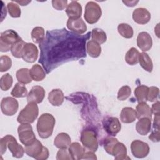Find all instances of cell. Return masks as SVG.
I'll use <instances>...</instances> for the list:
<instances>
[{
  "mask_svg": "<svg viewBox=\"0 0 160 160\" xmlns=\"http://www.w3.org/2000/svg\"><path fill=\"white\" fill-rule=\"evenodd\" d=\"M91 32L80 35L65 28L48 31L44 41L39 44V62L48 74L64 62L86 58V43Z\"/></svg>",
  "mask_w": 160,
  "mask_h": 160,
  "instance_id": "cell-1",
  "label": "cell"
},
{
  "mask_svg": "<svg viewBox=\"0 0 160 160\" xmlns=\"http://www.w3.org/2000/svg\"><path fill=\"white\" fill-rule=\"evenodd\" d=\"M55 118L49 113H44L40 116L37 122V131L42 139L48 138L51 136L55 126Z\"/></svg>",
  "mask_w": 160,
  "mask_h": 160,
  "instance_id": "cell-2",
  "label": "cell"
},
{
  "mask_svg": "<svg viewBox=\"0 0 160 160\" xmlns=\"http://www.w3.org/2000/svg\"><path fill=\"white\" fill-rule=\"evenodd\" d=\"M7 148L11 152L12 156L21 158L25 152L23 147L18 143L16 139L12 135H6L0 140V154L2 155L6 151Z\"/></svg>",
  "mask_w": 160,
  "mask_h": 160,
  "instance_id": "cell-3",
  "label": "cell"
},
{
  "mask_svg": "<svg viewBox=\"0 0 160 160\" xmlns=\"http://www.w3.org/2000/svg\"><path fill=\"white\" fill-rule=\"evenodd\" d=\"M39 114V108L37 104L28 102V104L20 111L17 121L21 124L32 123Z\"/></svg>",
  "mask_w": 160,
  "mask_h": 160,
  "instance_id": "cell-4",
  "label": "cell"
},
{
  "mask_svg": "<svg viewBox=\"0 0 160 160\" xmlns=\"http://www.w3.org/2000/svg\"><path fill=\"white\" fill-rule=\"evenodd\" d=\"M81 141L88 150L96 152L98 148V141L96 132L90 129H84L81 134Z\"/></svg>",
  "mask_w": 160,
  "mask_h": 160,
  "instance_id": "cell-5",
  "label": "cell"
},
{
  "mask_svg": "<svg viewBox=\"0 0 160 160\" xmlns=\"http://www.w3.org/2000/svg\"><path fill=\"white\" fill-rule=\"evenodd\" d=\"M21 38L12 29H8L1 34L0 50L1 52H7L11 50L12 46Z\"/></svg>",
  "mask_w": 160,
  "mask_h": 160,
  "instance_id": "cell-6",
  "label": "cell"
},
{
  "mask_svg": "<svg viewBox=\"0 0 160 160\" xmlns=\"http://www.w3.org/2000/svg\"><path fill=\"white\" fill-rule=\"evenodd\" d=\"M101 9L98 4L93 1L88 2L85 6L84 19L87 22L92 24L98 21L101 16Z\"/></svg>",
  "mask_w": 160,
  "mask_h": 160,
  "instance_id": "cell-7",
  "label": "cell"
},
{
  "mask_svg": "<svg viewBox=\"0 0 160 160\" xmlns=\"http://www.w3.org/2000/svg\"><path fill=\"white\" fill-rule=\"evenodd\" d=\"M19 139L25 146L31 144L35 140L36 136L30 124H21L18 127Z\"/></svg>",
  "mask_w": 160,
  "mask_h": 160,
  "instance_id": "cell-8",
  "label": "cell"
},
{
  "mask_svg": "<svg viewBox=\"0 0 160 160\" xmlns=\"http://www.w3.org/2000/svg\"><path fill=\"white\" fill-rule=\"evenodd\" d=\"M18 101L14 98L6 97L1 102V109L2 113L6 116H13L18 110Z\"/></svg>",
  "mask_w": 160,
  "mask_h": 160,
  "instance_id": "cell-9",
  "label": "cell"
},
{
  "mask_svg": "<svg viewBox=\"0 0 160 160\" xmlns=\"http://www.w3.org/2000/svg\"><path fill=\"white\" fill-rule=\"evenodd\" d=\"M131 150L133 156L137 158H143L149 152V145L140 140H134L131 142Z\"/></svg>",
  "mask_w": 160,
  "mask_h": 160,
  "instance_id": "cell-10",
  "label": "cell"
},
{
  "mask_svg": "<svg viewBox=\"0 0 160 160\" xmlns=\"http://www.w3.org/2000/svg\"><path fill=\"white\" fill-rule=\"evenodd\" d=\"M105 131L110 136H116L121 129L119 120L116 117H108L102 121Z\"/></svg>",
  "mask_w": 160,
  "mask_h": 160,
  "instance_id": "cell-11",
  "label": "cell"
},
{
  "mask_svg": "<svg viewBox=\"0 0 160 160\" xmlns=\"http://www.w3.org/2000/svg\"><path fill=\"white\" fill-rule=\"evenodd\" d=\"M39 51L36 46L32 43H26L22 53V59L28 62H34L37 60Z\"/></svg>",
  "mask_w": 160,
  "mask_h": 160,
  "instance_id": "cell-12",
  "label": "cell"
},
{
  "mask_svg": "<svg viewBox=\"0 0 160 160\" xmlns=\"http://www.w3.org/2000/svg\"><path fill=\"white\" fill-rule=\"evenodd\" d=\"M45 96V90L40 86H35L32 88L27 96L28 102L39 104L42 101Z\"/></svg>",
  "mask_w": 160,
  "mask_h": 160,
  "instance_id": "cell-13",
  "label": "cell"
},
{
  "mask_svg": "<svg viewBox=\"0 0 160 160\" xmlns=\"http://www.w3.org/2000/svg\"><path fill=\"white\" fill-rule=\"evenodd\" d=\"M67 27L71 31L78 34H84L87 30V26L81 18H69L67 21Z\"/></svg>",
  "mask_w": 160,
  "mask_h": 160,
  "instance_id": "cell-14",
  "label": "cell"
},
{
  "mask_svg": "<svg viewBox=\"0 0 160 160\" xmlns=\"http://www.w3.org/2000/svg\"><path fill=\"white\" fill-rule=\"evenodd\" d=\"M132 19L134 22L139 24H145L150 21L151 14L146 9L139 8L133 11Z\"/></svg>",
  "mask_w": 160,
  "mask_h": 160,
  "instance_id": "cell-15",
  "label": "cell"
},
{
  "mask_svg": "<svg viewBox=\"0 0 160 160\" xmlns=\"http://www.w3.org/2000/svg\"><path fill=\"white\" fill-rule=\"evenodd\" d=\"M137 45L142 51H149L152 45V38L147 32H141L137 38Z\"/></svg>",
  "mask_w": 160,
  "mask_h": 160,
  "instance_id": "cell-16",
  "label": "cell"
},
{
  "mask_svg": "<svg viewBox=\"0 0 160 160\" xmlns=\"http://www.w3.org/2000/svg\"><path fill=\"white\" fill-rule=\"evenodd\" d=\"M44 147L42 143L38 139H36L31 144L26 146L24 148L25 152L31 157L34 158L35 159H38V157L42 153Z\"/></svg>",
  "mask_w": 160,
  "mask_h": 160,
  "instance_id": "cell-17",
  "label": "cell"
},
{
  "mask_svg": "<svg viewBox=\"0 0 160 160\" xmlns=\"http://www.w3.org/2000/svg\"><path fill=\"white\" fill-rule=\"evenodd\" d=\"M66 12L69 19L80 18L82 14V6L78 1H72L67 6Z\"/></svg>",
  "mask_w": 160,
  "mask_h": 160,
  "instance_id": "cell-18",
  "label": "cell"
},
{
  "mask_svg": "<svg viewBox=\"0 0 160 160\" xmlns=\"http://www.w3.org/2000/svg\"><path fill=\"white\" fill-rule=\"evenodd\" d=\"M114 156L115 159L122 160V159H129L130 158L127 156V149L125 145L118 141L112 148L111 154Z\"/></svg>",
  "mask_w": 160,
  "mask_h": 160,
  "instance_id": "cell-19",
  "label": "cell"
},
{
  "mask_svg": "<svg viewBox=\"0 0 160 160\" xmlns=\"http://www.w3.org/2000/svg\"><path fill=\"white\" fill-rule=\"evenodd\" d=\"M151 119L149 118H142L139 119L136 125L137 132L142 136L147 135L151 131Z\"/></svg>",
  "mask_w": 160,
  "mask_h": 160,
  "instance_id": "cell-20",
  "label": "cell"
},
{
  "mask_svg": "<svg viewBox=\"0 0 160 160\" xmlns=\"http://www.w3.org/2000/svg\"><path fill=\"white\" fill-rule=\"evenodd\" d=\"M48 100L49 102L55 106H61L64 100V95L63 92L59 89H52L48 95Z\"/></svg>",
  "mask_w": 160,
  "mask_h": 160,
  "instance_id": "cell-21",
  "label": "cell"
},
{
  "mask_svg": "<svg viewBox=\"0 0 160 160\" xmlns=\"http://www.w3.org/2000/svg\"><path fill=\"white\" fill-rule=\"evenodd\" d=\"M70 136L65 132L58 134L54 139V144L59 149H67L71 144Z\"/></svg>",
  "mask_w": 160,
  "mask_h": 160,
  "instance_id": "cell-22",
  "label": "cell"
},
{
  "mask_svg": "<svg viewBox=\"0 0 160 160\" xmlns=\"http://www.w3.org/2000/svg\"><path fill=\"white\" fill-rule=\"evenodd\" d=\"M137 118L136 111L131 107L124 108L120 114L121 121L124 123H131Z\"/></svg>",
  "mask_w": 160,
  "mask_h": 160,
  "instance_id": "cell-23",
  "label": "cell"
},
{
  "mask_svg": "<svg viewBox=\"0 0 160 160\" xmlns=\"http://www.w3.org/2000/svg\"><path fill=\"white\" fill-rule=\"evenodd\" d=\"M136 115L138 119L142 118H149L152 119V111L151 108L146 102H139L136 106Z\"/></svg>",
  "mask_w": 160,
  "mask_h": 160,
  "instance_id": "cell-24",
  "label": "cell"
},
{
  "mask_svg": "<svg viewBox=\"0 0 160 160\" xmlns=\"http://www.w3.org/2000/svg\"><path fill=\"white\" fill-rule=\"evenodd\" d=\"M68 148V151L71 156L72 159L79 160L82 159L85 151L79 142H74L71 143Z\"/></svg>",
  "mask_w": 160,
  "mask_h": 160,
  "instance_id": "cell-25",
  "label": "cell"
},
{
  "mask_svg": "<svg viewBox=\"0 0 160 160\" xmlns=\"http://www.w3.org/2000/svg\"><path fill=\"white\" fill-rule=\"evenodd\" d=\"M29 73L32 79L36 81H42L46 77V73L43 68L38 64L32 66L31 69L29 70Z\"/></svg>",
  "mask_w": 160,
  "mask_h": 160,
  "instance_id": "cell-26",
  "label": "cell"
},
{
  "mask_svg": "<svg viewBox=\"0 0 160 160\" xmlns=\"http://www.w3.org/2000/svg\"><path fill=\"white\" fill-rule=\"evenodd\" d=\"M139 62L141 66L146 71L151 72L153 69V64L152 60L148 54L142 52L139 54Z\"/></svg>",
  "mask_w": 160,
  "mask_h": 160,
  "instance_id": "cell-27",
  "label": "cell"
},
{
  "mask_svg": "<svg viewBox=\"0 0 160 160\" xmlns=\"http://www.w3.org/2000/svg\"><path fill=\"white\" fill-rule=\"evenodd\" d=\"M86 51L88 54L92 58H98L101 52V48L99 43L91 40L86 44Z\"/></svg>",
  "mask_w": 160,
  "mask_h": 160,
  "instance_id": "cell-28",
  "label": "cell"
},
{
  "mask_svg": "<svg viewBox=\"0 0 160 160\" xmlns=\"http://www.w3.org/2000/svg\"><path fill=\"white\" fill-rule=\"evenodd\" d=\"M149 87L145 85H139L134 90V95L138 102H146L148 101Z\"/></svg>",
  "mask_w": 160,
  "mask_h": 160,
  "instance_id": "cell-29",
  "label": "cell"
},
{
  "mask_svg": "<svg viewBox=\"0 0 160 160\" xmlns=\"http://www.w3.org/2000/svg\"><path fill=\"white\" fill-rule=\"evenodd\" d=\"M139 52L135 48H131L126 54V62L129 65H135L139 62Z\"/></svg>",
  "mask_w": 160,
  "mask_h": 160,
  "instance_id": "cell-30",
  "label": "cell"
},
{
  "mask_svg": "<svg viewBox=\"0 0 160 160\" xmlns=\"http://www.w3.org/2000/svg\"><path fill=\"white\" fill-rule=\"evenodd\" d=\"M16 78L19 82L23 84H29L32 81L29 70L28 68H21L18 70L16 72Z\"/></svg>",
  "mask_w": 160,
  "mask_h": 160,
  "instance_id": "cell-31",
  "label": "cell"
},
{
  "mask_svg": "<svg viewBox=\"0 0 160 160\" xmlns=\"http://www.w3.org/2000/svg\"><path fill=\"white\" fill-rule=\"evenodd\" d=\"M26 42H25L21 38L16 42L11 47V52L12 56L16 58H21L22 57L23 49Z\"/></svg>",
  "mask_w": 160,
  "mask_h": 160,
  "instance_id": "cell-32",
  "label": "cell"
},
{
  "mask_svg": "<svg viewBox=\"0 0 160 160\" xmlns=\"http://www.w3.org/2000/svg\"><path fill=\"white\" fill-rule=\"evenodd\" d=\"M31 36L35 43L41 44L45 38V31L42 27H36L32 30Z\"/></svg>",
  "mask_w": 160,
  "mask_h": 160,
  "instance_id": "cell-33",
  "label": "cell"
},
{
  "mask_svg": "<svg viewBox=\"0 0 160 160\" xmlns=\"http://www.w3.org/2000/svg\"><path fill=\"white\" fill-rule=\"evenodd\" d=\"M118 31L120 35L124 38L130 39L133 36L134 31L132 28L126 23L119 24L118 26Z\"/></svg>",
  "mask_w": 160,
  "mask_h": 160,
  "instance_id": "cell-34",
  "label": "cell"
},
{
  "mask_svg": "<svg viewBox=\"0 0 160 160\" xmlns=\"http://www.w3.org/2000/svg\"><path fill=\"white\" fill-rule=\"evenodd\" d=\"M91 38L93 41L97 42L98 43L103 44L106 42L107 37L106 32L99 28H94L92 30L91 32Z\"/></svg>",
  "mask_w": 160,
  "mask_h": 160,
  "instance_id": "cell-35",
  "label": "cell"
},
{
  "mask_svg": "<svg viewBox=\"0 0 160 160\" xmlns=\"http://www.w3.org/2000/svg\"><path fill=\"white\" fill-rule=\"evenodd\" d=\"M11 94L15 98H24L28 96V90L23 84L18 82L15 84Z\"/></svg>",
  "mask_w": 160,
  "mask_h": 160,
  "instance_id": "cell-36",
  "label": "cell"
},
{
  "mask_svg": "<svg viewBox=\"0 0 160 160\" xmlns=\"http://www.w3.org/2000/svg\"><path fill=\"white\" fill-rule=\"evenodd\" d=\"M13 82L12 77L9 74H4L0 79V87L2 91H8L12 86Z\"/></svg>",
  "mask_w": 160,
  "mask_h": 160,
  "instance_id": "cell-37",
  "label": "cell"
},
{
  "mask_svg": "<svg viewBox=\"0 0 160 160\" xmlns=\"http://www.w3.org/2000/svg\"><path fill=\"white\" fill-rule=\"evenodd\" d=\"M7 8L9 15L12 18H19L21 16V9L19 5L14 2H10L7 5Z\"/></svg>",
  "mask_w": 160,
  "mask_h": 160,
  "instance_id": "cell-38",
  "label": "cell"
},
{
  "mask_svg": "<svg viewBox=\"0 0 160 160\" xmlns=\"http://www.w3.org/2000/svg\"><path fill=\"white\" fill-rule=\"evenodd\" d=\"M12 66L11 58L6 55L1 56L0 58V71L4 72L9 70Z\"/></svg>",
  "mask_w": 160,
  "mask_h": 160,
  "instance_id": "cell-39",
  "label": "cell"
},
{
  "mask_svg": "<svg viewBox=\"0 0 160 160\" xmlns=\"http://www.w3.org/2000/svg\"><path fill=\"white\" fill-rule=\"evenodd\" d=\"M131 94V89L128 86H122L118 91V99L120 101H124L127 99Z\"/></svg>",
  "mask_w": 160,
  "mask_h": 160,
  "instance_id": "cell-40",
  "label": "cell"
},
{
  "mask_svg": "<svg viewBox=\"0 0 160 160\" xmlns=\"http://www.w3.org/2000/svg\"><path fill=\"white\" fill-rule=\"evenodd\" d=\"M118 141V139L112 137L106 138L104 141V148L105 151L109 154H111V151L114 144Z\"/></svg>",
  "mask_w": 160,
  "mask_h": 160,
  "instance_id": "cell-41",
  "label": "cell"
},
{
  "mask_svg": "<svg viewBox=\"0 0 160 160\" xmlns=\"http://www.w3.org/2000/svg\"><path fill=\"white\" fill-rule=\"evenodd\" d=\"M159 94V89L158 87L151 86L149 88L148 94V101L153 102L158 99Z\"/></svg>",
  "mask_w": 160,
  "mask_h": 160,
  "instance_id": "cell-42",
  "label": "cell"
},
{
  "mask_svg": "<svg viewBox=\"0 0 160 160\" xmlns=\"http://www.w3.org/2000/svg\"><path fill=\"white\" fill-rule=\"evenodd\" d=\"M57 160H70L72 159L71 156L67 149H60L56 154Z\"/></svg>",
  "mask_w": 160,
  "mask_h": 160,
  "instance_id": "cell-43",
  "label": "cell"
},
{
  "mask_svg": "<svg viewBox=\"0 0 160 160\" xmlns=\"http://www.w3.org/2000/svg\"><path fill=\"white\" fill-rule=\"evenodd\" d=\"M53 8L57 10L61 11L65 9L68 6V1L66 0H53L52 1Z\"/></svg>",
  "mask_w": 160,
  "mask_h": 160,
  "instance_id": "cell-44",
  "label": "cell"
},
{
  "mask_svg": "<svg viewBox=\"0 0 160 160\" xmlns=\"http://www.w3.org/2000/svg\"><path fill=\"white\" fill-rule=\"evenodd\" d=\"M149 138L153 142H159L160 140L159 129H153L151 134L149 136Z\"/></svg>",
  "mask_w": 160,
  "mask_h": 160,
  "instance_id": "cell-45",
  "label": "cell"
},
{
  "mask_svg": "<svg viewBox=\"0 0 160 160\" xmlns=\"http://www.w3.org/2000/svg\"><path fill=\"white\" fill-rule=\"evenodd\" d=\"M82 159H97V157L94 154V152L89 151H85Z\"/></svg>",
  "mask_w": 160,
  "mask_h": 160,
  "instance_id": "cell-46",
  "label": "cell"
},
{
  "mask_svg": "<svg viewBox=\"0 0 160 160\" xmlns=\"http://www.w3.org/2000/svg\"><path fill=\"white\" fill-rule=\"evenodd\" d=\"M49 152L48 149L46 147L44 146V149H43L42 153L38 157L37 160H45V159H47L48 158V157H49Z\"/></svg>",
  "mask_w": 160,
  "mask_h": 160,
  "instance_id": "cell-47",
  "label": "cell"
},
{
  "mask_svg": "<svg viewBox=\"0 0 160 160\" xmlns=\"http://www.w3.org/2000/svg\"><path fill=\"white\" fill-rule=\"evenodd\" d=\"M151 111H152V113H153L154 116L159 115L160 113H159V101H158L157 102H156L154 104H152Z\"/></svg>",
  "mask_w": 160,
  "mask_h": 160,
  "instance_id": "cell-48",
  "label": "cell"
},
{
  "mask_svg": "<svg viewBox=\"0 0 160 160\" xmlns=\"http://www.w3.org/2000/svg\"><path fill=\"white\" fill-rule=\"evenodd\" d=\"M138 1H122V2L124 3L127 6H129V7H132V6H136V4L138 3Z\"/></svg>",
  "mask_w": 160,
  "mask_h": 160,
  "instance_id": "cell-49",
  "label": "cell"
},
{
  "mask_svg": "<svg viewBox=\"0 0 160 160\" xmlns=\"http://www.w3.org/2000/svg\"><path fill=\"white\" fill-rule=\"evenodd\" d=\"M16 3H18V4H20L21 6H26L27 4H28L29 2H31V1H14Z\"/></svg>",
  "mask_w": 160,
  "mask_h": 160,
  "instance_id": "cell-50",
  "label": "cell"
}]
</instances>
